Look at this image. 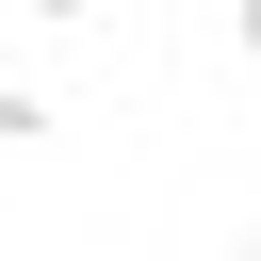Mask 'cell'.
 <instances>
[{
	"label": "cell",
	"instance_id": "obj_2",
	"mask_svg": "<svg viewBox=\"0 0 261 261\" xmlns=\"http://www.w3.org/2000/svg\"><path fill=\"white\" fill-rule=\"evenodd\" d=\"M16 16H98V0H16Z\"/></svg>",
	"mask_w": 261,
	"mask_h": 261
},
{
	"label": "cell",
	"instance_id": "obj_3",
	"mask_svg": "<svg viewBox=\"0 0 261 261\" xmlns=\"http://www.w3.org/2000/svg\"><path fill=\"white\" fill-rule=\"evenodd\" d=\"M245 261H261V228H245Z\"/></svg>",
	"mask_w": 261,
	"mask_h": 261
},
{
	"label": "cell",
	"instance_id": "obj_1",
	"mask_svg": "<svg viewBox=\"0 0 261 261\" xmlns=\"http://www.w3.org/2000/svg\"><path fill=\"white\" fill-rule=\"evenodd\" d=\"M228 33H245V49H261V0H228Z\"/></svg>",
	"mask_w": 261,
	"mask_h": 261
}]
</instances>
